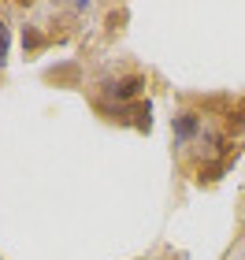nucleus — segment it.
Here are the masks:
<instances>
[{
    "instance_id": "1",
    "label": "nucleus",
    "mask_w": 245,
    "mask_h": 260,
    "mask_svg": "<svg viewBox=\"0 0 245 260\" xmlns=\"http://www.w3.org/2000/svg\"><path fill=\"white\" fill-rule=\"evenodd\" d=\"M197 130H201V119L193 112L174 115V141H190V138H197Z\"/></svg>"
},
{
    "instance_id": "2",
    "label": "nucleus",
    "mask_w": 245,
    "mask_h": 260,
    "mask_svg": "<svg viewBox=\"0 0 245 260\" xmlns=\"http://www.w3.org/2000/svg\"><path fill=\"white\" fill-rule=\"evenodd\" d=\"M153 108H149V101H134L130 108H126V115H130V123L137 126V130H149L153 126V115H149Z\"/></svg>"
},
{
    "instance_id": "3",
    "label": "nucleus",
    "mask_w": 245,
    "mask_h": 260,
    "mask_svg": "<svg viewBox=\"0 0 245 260\" xmlns=\"http://www.w3.org/2000/svg\"><path fill=\"white\" fill-rule=\"evenodd\" d=\"M137 89H142V78H119V82L112 86V97H115V101H130Z\"/></svg>"
},
{
    "instance_id": "4",
    "label": "nucleus",
    "mask_w": 245,
    "mask_h": 260,
    "mask_svg": "<svg viewBox=\"0 0 245 260\" xmlns=\"http://www.w3.org/2000/svg\"><path fill=\"white\" fill-rule=\"evenodd\" d=\"M22 45H26V49H38V34H33V30L22 34Z\"/></svg>"
},
{
    "instance_id": "5",
    "label": "nucleus",
    "mask_w": 245,
    "mask_h": 260,
    "mask_svg": "<svg viewBox=\"0 0 245 260\" xmlns=\"http://www.w3.org/2000/svg\"><path fill=\"white\" fill-rule=\"evenodd\" d=\"M4 52H8V26L0 22V56H4Z\"/></svg>"
},
{
    "instance_id": "6",
    "label": "nucleus",
    "mask_w": 245,
    "mask_h": 260,
    "mask_svg": "<svg viewBox=\"0 0 245 260\" xmlns=\"http://www.w3.org/2000/svg\"><path fill=\"white\" fill-rule=\"evenodd\" d=\"M0 67H4V56H0Z\"/></svg>"
}]
</instances>
